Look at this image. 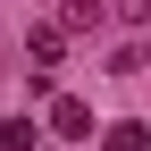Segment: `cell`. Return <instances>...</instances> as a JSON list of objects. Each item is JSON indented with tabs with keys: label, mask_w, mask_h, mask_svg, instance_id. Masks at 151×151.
Returning <instances> with one entry per match:
<instances>
[{
	"label": "cell",
	"mask_w": 151,
	"mask_h": 151,
	"mask_svg": "<svg viewBox=\"0 0 151 151\" xmlns=\"http://www.w3.org/2000/svg\"><path fill=\"white\" fill-rule=\"evenodd\" d=\"M50 134H59V143H84L92 134V109L84 101H50Z\"/></svg>",
	"instance_id": "6da1fadb"
},
{
	"label": "cell",
	"mask_w": 151,
	"mask_h": 151,
	"mask_svg": "<svg viewBox=\"0 0 151 151\" xmlns=\"http://www.w3.org/2000/svg\"><path fill=\"white\" fill-rule=\"evenodd\" d=\"M101 151H151V126H134V118H118V126L101 134Z\"/></svg>",
	"instance_id": "7a4b0ae2"
},
{
	"label": "cell",
	"mask_w": 151,
	"mask_h": 151,
	"mask_svg": "<svg viewBox=\"0 0 151 151\" xmlns=\"http://www.w3.org/2000/svg\"><path fill=\"white\" fill-rule=\"evenodd\" d=\"M25 50H34V59L50 67V59H59V50H67V25H34V34H25Z\"/></svg>",
	"instance_id": "3957f363"
},
{
	"label": "cell",
	"mask_w": 151,
	"mask_h": 151,
	"mask_svg": "<svg viewBox=\"0 0 151 151\" xmlns=\"http://www.w3.org/2000/svg\"><path fill=\"white\" fill-rule=\"evenodd\" d=\"M0 151H42V126H34V118H9V126H0Z\"/></svg>",
	"instance_id": "277c9868"
},
{
	"label": "cell",
	"mask_w": 151,
	"mask_h": 151,
	"mask_svg": "<svg viewBox=\"0 0 151 151\" xmlns=\"http://www.w3.org/2000/svg\"><path fill=\"white\" fill-rule=\"evenodd\" d=\"M101 17H109L101 0H67V25H101Z\"/></svg>",
	"instance_id": "5b68a950"
}]
</instances>
